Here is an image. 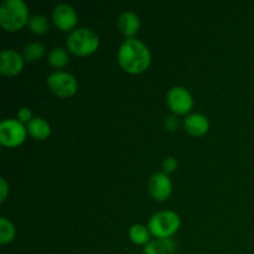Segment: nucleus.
<instances>
[{
    "label": "nucleus",
    "mask_w": 254,
    "mask_h": 254,
    "mask_svg": "<svg viewBox=\"0 0 254 254\" xmlns=\"http://www.w3.org/2000/svg\"><path fill=\"white\" fill-rule=\"evenodd\" d=\"M118 61L124 71L129 73H141L151 62L149 47L138 39H127L118 50Z\"/></svg>",
    "instance_id": "1"
},
{
    "label": "nucleus",
    "mask_w": 254,
    "mask_h": 254,
    "mask_svg": "<svg viewBox=\"0 0 254 254\" xmlns=\"http://www.w3.org/2000/svg\"><path fill=\"white\" fill-rule=\"evenodd\" d=\"M29 10L24 0H5L0 6V25L7 31H17L29 21Z\"/></svg>",
    "instance_id": "2"
},
{
    "label": "nucleus",
    "mask_w": 254,
    "mask_h": 254,
    "mask_svg": "<svg viewBox=\"0 0 254 254\" xmlns=\"http://www.w3.org/2000/svg\"><path fill=\"white\" fill-rule=\"evenodd\" d=\"M99 46V37L88 27H78L69 32L67 37V47L77 56H88Z\"/></svg>",
    "instance_id": "3"
},
{
    "label": "nucleus",
    "mask_w": 254,
    "mask_h": 254,
    "mask_svg": "<svg viewBox=\"0 0 254 254\" xmlns=\"http://www.w3.org/2000/svg\"><path fill=\"white\" fill-rule=\"evenodd\" d=\"M180 217L174 211H160L151 216L148 228L158 240L170 238L180 228Z\"/></svg>",
    "instance_id": "4"
},
{
    "label": "nucleus",
    "mask_w": 254,
    "mask_h": 254,
    "mask_svg": "<svg viewBox=\"0 0 254 254\" xmlns=\"http://www.w3.org/2000/svg\"><path fill=\"white\" fill-rule=\"evenodd\" d=\"M47 86L52 93L62 98H67L77 92V79L68 72L56 71L47 77Z\"/></svg>",
    "instance_id": "5"
},
{
    "label": "nucleus",
    "mask_w": 254,
    "mask_h": 254,
    "mask_svg": "<svg viewBox=\"0 0 254 254\" xmlns=\"http://www.w3.org/2000/svg\"><path fill=\"white\" fill-rule=\"evenodd\" d=\"M27 129L17 119H5L0 123V143L9 148L20 145L26 139Z\"/></svg>",
    "instance_id": "6"
},
{
    "label": "nucleus",
    "mask_w": 254,
    "mask_h": 254,
    "mask_svg": "<svg viewBox=\"0 0 254 254\" xmlns=\"http://www.w3.org/2000/svg\"><path fill=\"white\" fill-rule=\"evenodd\" d=\"M166 103L175 114H186L193 106L192 94L185 87L175 86L169 89L166 94Z\"/></svg>",
    "instance_id": "7"
},
{
    "label": "nucleus",
    "mask_w": 254,
    "mask_h": 254,
    "mask_svg": "<svg viewBox=\"0 0 254 254\" xmlns=\"http://www.w3.org/2000/svg\"><path fill=\"white\" fill-rule=\"evenodd\" d=\"M52 20L60 30L69 31L77 24V12L71 5L61 2V4H57L52 10Z\"/></svg>",
    "instance_id": "8"
},
{
    "label": "nucleus",
    "mask_w": 254,
    "mask_h": 254,
    "mask_svg": "<svg viewBox=\"0 0 254 254\" xmlns=\"http://www.w3.org/2000/svg\"><path fill=\"white\" fill-rule=\"evenodd\" d=\"M173 191V183L168 174L155 173L149 180V192L156 201H165Z\"/></svg>",
    "instance_id": "9"
},
{
    "label": "nucleus",
    "mask_w": 254,
    "mask_h": 254,
    "mask_svg": "<svg viewBox=\"0 0 254 254\" xmlns=\"http://www.w3.org/2000/svg\"><path fill=\"white\" fill-rule=\"evenodd\" d=\"M24 56L15 50H2L0 54V72L5 76H15L24 68Z\"/></svg>",
    "instance_id": "10"
},
{
    "label": "nucleus",
    "mask_w": 254,
    "mask_h": 254,
    "mask_svg": "<svg viewBox=\"0 0 254 254\" xmlns=\"http://www.w3.org/2000/svg\"><path fill=\"white\" fill-rule=\"evenodd\" d=\"M184 127L189 134L195 136L203 135L210 128V122L201 113H191L184 121Z\"/></svg>",
    "instance_id": "11"
},
{
    "label": "nucleus",
    "mask_w": 254,
    "mask_h": 254,
    "mask_svg": "<svg viewBox=\"0 0 254 254\" xmlns=\"http://www.w3.org/2000/svg\"><path fill=\"white\" fill-rule=\"evenodd\" d=\"M119 30L127 36V39H133L134 35L138 32L140 27V19L136 15V12L126 10L122 12L118 17Z\"/></svg>",
    "instance_id": "12"
},
{
    "label": "nucleus",
    "mask_w": 254,
    "mask_h": 254,
    "mask_svg": "<svg viewBox=\"0 0 254 254\" xmlns=\"http://www.w3.org/2000/svg\"><path fill=\"white\" fill-rule=\"evenodd\" d=\"M26 129L30 133V135L34 136L37 140H44V139H46L51 134V127H50V124L45 119L39 118V117L32 118L27 123Z\"/></svg>",
    "instance_id": "13"
},
{
    "label": "nucleus",
    "mask_w": 254,
    "mask_h": 254,
    "mask_svg": "<svg viewBox=\"0 0 254 254\" xmlns=\"http://www.w3.org/2000/svg\"><path fill=\"white\" fill-rule=\"evenodd\" d=\"M129 237L135 245H148L150 242V231L143 225H133L129 230Z\"/></svg>",
    "instance_id": "14"
},
{
    "label": "nucleus",
    "mask_w": 254,
    "mask_h": 254,
    "mask_svg": "<svg viewBox=\"0 0 254 254\" xmlns=\"http://www.w3.org/2000/svg\"><path fill=\"white\" fill-rule=\"evenodd\" d=\"M47 61L55 68H62L68 64V52L64 47H55L47 56Z\"/></svg>",
    "instance_id": "15"
},
{
    "label": "nucleus",
    "mask_w": 254,
    "mask_h": 254,
    "mask_svg": "<svg viewBox=\"0 0 254 254\" xmlns=\"http://www.w3.org/2000/svg\"><path fill=\"white\" fill-rule=\"evenodd\" d=\"M49 19L45 15L36 14L30 16L29 21H27V26L31 30L34 34L37 35H44L46 34L49 30Z\"/></svg>",
    "instance_id": "16"
},
{
    "label": "nucleus",
    "mask_w": 254,
    "mask_h": 254,
    "mask_svg": "<svg viewBox=\"0 0 254 254\" xmlns=\"http://www.w3.org/2000/svg\"><path fill=\"white\" fill-rule=\"evenodd\" d=\"M45 55V46L39 41L30 42L24 49V59L29 62H35Z\"/></svg>",
    "instance_id": "17"
},
{
    "label": "nucleus",
    "mask_w": 254,
    "mask_h": 254,
    "mask_svg": "<svg viewBox=\"0 0 254 254\" xmlns=\"http://www.w3.org/2000/svg\"><path fill=\"white\" fill-rule=\"evenodd\" d=\"M15 231L14 225L7 220L6 217H0V243L1 245H6L10 243L15 238Z\"/></svg>",
    "instance_id": "18"
},
{
    "label": "nucleus",
    "mask_w": 254,
    "mask_h": 254,
    "mask_svg": "<svg viewBox=\"0 0 254 254\" xmlns=\"http://www.w3.org/2000/svg\"><path fill=\"white\" fill-rule=\"evenodd\" d=\"M144 254H169V252L165 248V246H164L163 241L155 240L150 241V242L144 247Z\"/></svg>",
    "instance_id": "19"
},
{
    "label": "nucleus",
    "mask_w": 254,
    "mask_h": 254,
    "mask_svg": "<svg viewBox=\"0 0 254 254\" xmlns=\"http://www.w3.org/2000/svg\"><path fill=\"white\" fill-rule=\"evenodd\" d=\"M178 168V161L175 158L170 156V158H166L163 163V169L165 174H171L173 171H175V169Z\"/></svg>",
    "instance_id": "20"
},
{
    "label": "nucleus",
    "mask_w": 254,
    "mask_h": 254,
    "mask_svg": "<svg viewBox=\"0 0 254 254\" xmlns=\"http://www.w3.org/2000/svg\"><path fill=\"white\" fill-rule=\"evenodd\" d=\"M17 121H20L21 123H29L30 121L32 119V113L29 108L24 107V108L19 109L17 112Z\"/></svg>",
    "instance_id": "21"
},
{
    "label": "nucleus",
    "mask_w": 254,
    "mask_h": 254,
    "mask_svg": "<svg viewBox=\"0 0 254 254\" xmlns=\"http://www.w3.org/2000/svg\"><path fill=\"white\" fill-rule=\"evenodd\" d=\"M179 126V121L175 116H170L165 119V127L168 130L174 131Z\"/></svg>",
    "instance_id": "22"
},
{
    "label": "nucleus",
    "mask_w": 254,
    "mask_h": 254,
    "mask_svg": "<svg viewBox=\"0 0 254 254\" xmlns=\"http://www.w3.org/2000/svg\"><path fill=\"white\" fill-rule=\"evenodd\" d=\"M7 196V183L4 178L0 180V202H4Z\"/></svg>",
    "instance_id": "23"
},
{
    "label": "nucleus",
    "mask_w": 254,
    "mask_h": 254,
    "mask_svg": "<svg viewBox=\"0 0 254 254\" xmlns=\"http://www.w3.org/2000/svg\"><path fill=\"white\" fill-rule=\"evenodd\" d=\"M161 241H163L164 246H165V248H166V250H168L169 254L175 252L176 245H175V242H174V241L171 240V238H164V240H161Z\"/></svg>",
    "instance_id": "24"
}]
</instances>
